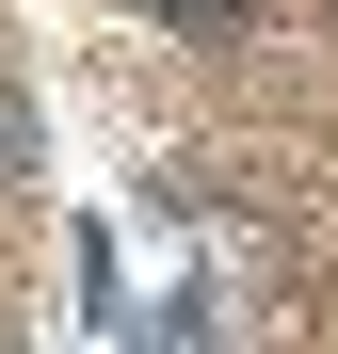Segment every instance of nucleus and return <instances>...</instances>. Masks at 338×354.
<instances>
[{"mask_svg": "<svg viewBox=\"0 0 338 354\" xmlns=\"http://www.w3.org/2000/svg\"><path fill=\"white\" fill-rule=\"evenodd\" d=\"M17 177H32V97L0 81V194H17Z\"/></svg>", "mask_w": 338, "mask_h": 354, "instance_id": "obj_1", "label": "nucleus"}]
</instances>
